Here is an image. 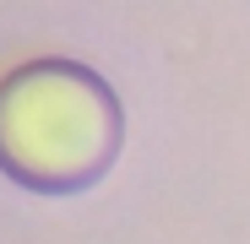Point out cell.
<instances>
[{
	"label": "cell",
	"instance_id": "cell-1",
	"mask_svg": "<svg viewBox=\"0 0 250 244\" xmlns=\"http://www.w3.org/2000/svg\"><path fill=\"white\" fill-rule=\"evenodd\" d=\"M120 136V98L76 60H27L0 81V169L27 190L71 195L98 185Z\"/></svg>",
	"mask_w": 250,
	"mask_h": 244
}]
</instances>
